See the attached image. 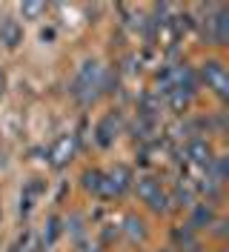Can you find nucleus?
I'll list each match as a JSON object with an SVG mask.
<instances>
[{
	"mask_svg": "<svg viewBox=\"0 0 229 252\" xmlns=\"http://www.w3.org/2000/svg\"><path fill=\"white\" fill-rule=\"evenodd\" d=\"M106 83L103 78V69L98 66L95 61H86L80 66V72H77V80H75V94L83 100V103H89L98 97V89Z\"/></svg>",
	"mask_w": 229,
	"mask_h": 252,
	"instance_id": "1",
	"label": "nucleus"
},
{
	"mask_svg": "<svg viewBox=\"0 0 229 252\" xmlns=\"http://www.w3.org/2000/svg\"><path fill=\"white\" fill-rule=\"evenodd\" d=\"M135 189H137V198H140L143 204H149V209H155V212H166L169 209V195L164 192V187H161L158 178L143 175V178L135 181Z\"/></svg>",
	"mask_w": 229,
	"mask_h": 252,
	"instance_id": "2",
	"label": "nucleus"
},
{
	"mask_svg": "<svg viewBox=\"0 0 229 252\" xmlns=\"http://www.w3.org/2000/svg\"><path fill=\"white\" fill-rule=\"evenodd\" d=\"M200 78H203V83H206L218 97H227L229 94V75H227V66H224L221 61H206L203 63Z\"/></svg>",
	"mask_w": 229,
	"mask_h": 252,
	"instance_id": "3",
	"label": "nucleus"
},
{
	"mask_svg": "<svg viewBox=\"0 0 229 252\" xmlns=\"http://www.w3.org/2000/svg\"><path fill=\"white\" fill-rule=\"evenodd\" d=\"M75 135H61L58 141L52 143V149H49V160H52V166H66L72 158H75Z\"/></svg>",
	"mask_w": 229,
	"mask_h": 252,
	"instance_id": "4",
	"label": "nucleus"
},
{
	"mask_svg": "<svg viewBox=\"0 0 229 252\" xmlns=\"http://www.w3.org/2000/svg\"><path fill=\"white\" fill-rule=\"evenodd\" d=\"M186 158L192 160V163H200V166H209L212 163V143L206 141V138H192L189 146H186Z\"/></svg>",
	"mask_w": 229,
	"mask_h": 252,
	"instance_id": "5",
	"label": "nucleus"
},
{
	"mask_svg": "<svg viewBox=\"0 0 229 252\" xmlns=\"http://www.w3.org/2000/svg\"><path fill=\"white\" fill-rule=\"evenodd\" d=\"M132 172H129V166H123V163H118L112 172L106 175V184H109V195H123L126 189L132 187Z\"/></svg>",
	"mask_w": 229,
	"mask_h": 252,
	"instance_id": "6",
	"label": "nucleus"
},
{
	"mask_svg": "<svg viewBox=\"0 0 229 252\" xmlns=\"http://www.w3.org/2000/svg\"><path fill=\"white\" fill-rule=\"evenodd\" d=\"M209 37H212L218 46H224L229 40V12L227 9H218L215 17L209 20Z\"/></svg>",
	"mask_w": 229,
	"mask_h": 252,
	"instance_id": "7",
	"label": "nucleus"
},
{
	"mask_svg": "<svg viewBox=\"0 0 229 252\" xmlns=\"http://www.w3.org/2000/svg\"><path fill=\"white\" fill-rule=\"evenodd\" d=\"M0 40H3L9 49H15L17 43L23 40V29H20V23H17V20H3V23H0Z\"/></svg>",
	"mask_w": 229,
	"mask_h": 252,
	"instance_id": "8",
	"label": "nucleus"
},
{
	"mask_svg": "<svg viewBox=\"0 0 229 252\" xmlns=\"http://www.w3.org/2000/svg\"><path fill=\"white\" fill-rule=\"evenodd\" d=\"M83 187L95 192V195H109V184H106V175L98 172V169H89V172L83 175ZM112 198V195H109Z\"/></svg>",
	"mask_w": 229,
	"mask_h": 252,
	"instance_id": "9",
	"label": "nucleus"
},
{
	"mask_svg": "<svg viewBox=\"0 0 229 252\" xmlns=\"http://www.w3.org/2000/svg\"><path fill=\"white\" fill-rule=\"evenodd\" d=\"M115 132H118L115 115H106V118L98 124V143H100V146H109V143L115 141Z\"/></svg>",
	"mask_w": 229,
	"mask_h": 252,
	"instance_id": "10",
	"label": "nucleus"
},
{
	"mask_svg": "<svg viewBox=\"0 0 229 252\" xmlns=\"http://www.w3.org/2000/svg\"><path fill=\"white\" fill-rule=\"evenodd\" d=\"M175 244L181 247V250H186V252H195L198 250V238H195V229L192 226H183V229H175Z\"/></svg>",
	"mask_w": 229,
	"mask_h": 252,
	"instance_id": "11",
	"label": "nucleus"
},
{
	"mask_svg": "<svg viewBox=\"0 0 229 252\" xmlns=\"http://www.w3.org/2000/svg\"><path fill=\"white\" fill-rule=\"evenodd\" d=\"M212 220H215L212 206L200 204V206H195V212H192V220H189V226H192V229H203V226H209Z\"/></svg>",
	"mask_w": 229,
	"mask_h": 252,
	"instance_id": "12",
	"label": "nucleus"
},
{
	"mask_svg": "<svg viewBox=\"0 0 229 252\" xmlns=\"http://www.w3.org/2000/svg\"><path fill=\"white\" fill-rule=\"evenodd\" d=\"M123 229H126V235L132 238V241H143V238H146V223L140 218H135V215L126 218V226H123Z\"/></svg>",
	"mask_w": 229,
	"mask_h": 252,
	"instance_id": "13",
	"label": "nucleus"
},
{
	"mask_svg": "<svg viewBox=\"0 0 229 252\" xmlns=\"http://www.w3.org/2000/svg\"><path fill=\"white\" fill-rule=\"evenodd\" d=\"M166 97H169V106H172V109H175V112H183L186 106H189V97H192V94L181 92V89H169Z\"/></svg>",
	"mask_w": 229,
	"mask_h": 252,
	"instance_id": "14",
	"label": "nucleus"
},
{
	"mask_svg": "<svg viewBox=\"0 0 229 252\" xmlns=\"http://www.w3.org/2000/svg\"><path fill=\"white\" fill-rule=\"evenodd\" d=\"M58 232H61V220H58V218H49V226L43 229V241H46V244H52V241L58 238Z\"/></svg>",
	"mask_w": 229,
	"mask_h": 252,
	"instance_id": "15",
	"label": "nucleus"
},
{
	"mask_svg": "<svg viewBox=\"0 0 229 252\" xmlns=\"http://www.w3.org/2000/svg\"><path fill=\"white\" fill-rule=\"evenodd\" d=\"M20 12H23L26 17H37L40 12H43V3H23V6H20Z\"/></svg>",
	"mask_w": 229,
	"mask_h": 252,
	"instance_id": "16",
	"label": "nucleus"
},
{
	"mask_svg": "<svg viewBox=\"0 0 229 252\" xmlns=\"http://www.w3.org/2000/svg\"><path fill=\"white\" fill-rule=\"evenodd\" d=\"M3 89H6V75L0 72V94H3Z\"/></svg>",
	"mask_w": 229,
	"mask_h": 252,
	"instance_id": "17",
	"label": "nucleus"
},
{
	"mask_svg": "<svg viewBox=\"0 0 229 252\" xmlns=\"http://www.w3.org/2000/svg\"><path fill=\"white\" fill-rule=\"evenodd\" d=\"M161 252H166V250H161Z\"/></svg>",
	"mask_w": 229,
	"mask_h": 252,
	"instance_id": "18",
	"label": "nucleus"
},
{
	"mask_svg": "<svg viewBox=\"0 0 229 252\" xmlns=\"http://www.w3.org/2000/svg\"><path fill=\"white\" fill-rule=\"evenodd\" d=\"M221 252H227V250H221Z\"/></svg>",
	"mask_w": 229,
	"mask_h": 252,
	"instance_id": "19",
	"label": "nucleus"
}]
</instances>
